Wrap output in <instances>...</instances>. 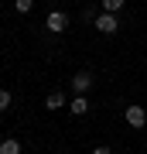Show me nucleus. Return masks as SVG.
I'll return each instance as SVG.
<instances>
[{
	"instance_id": "1a4fd4ad",
	"label": "nucleus",
	"mask_w": 147,
	"mask_h": 154,
	"mask_svg": "<svg viewBox=\"0 0 147 154\" xmlns=\"http://www.w3.org/2000/svg\"><path fill=\"white\" fill-rule=\"evenodd\" d=\"M14 7H17V11H21V14H27V11H31V7H34V0H14Z\"/></svg>"
},
{
	"instance_id": "6e6552de",
	"label": "nucleus",
	"mask_w": 147,
	"mask_h": 154,
	"mask_svg": "<svg viewBox=\"0 0 147 154\" xmlns=\"http://www.w3.org/2000/svg\"><path fill=\"white\" fill-rule=\"evenodd\" d=\"M103 11L106 14H120L123 11V0H103Z\"/></svg>"
},
{
	"instance_id": "7ed1b4c3",
	"label": "nucleus",
	"mask_w": 147,
	"mask_h": 154,
	"mask_svg": "<svg viewBox=\"0 0 147 154\" xmlns=\"http://www.w3.org/2000/svg\"><path fill=\"white\" fill-rule=\"evenodd\" d=\"M44 28H48L51 34H62V31L69 28V17L62 14V11H51V14H48V21H44Z\"/></svg>"
},
{
	"instance_id": "f257e3e1",
	"label": "nucleus",
	"mask_w": 147,
	"mask_h": 154,
	"mask_svg": "<svg viewBox=\"0 0 147 154\" xmlns=\"http://www.w3.org/2000/svg\"><path fill=\"white\" fill-rule=\"evenodd\" d=\"M93 24H96V31L99 34H116V31H120V17H116V14H99V17H93Z\"/></svg>"
},
{
	"instance_id": "9d476101",
	"label": "nucleus",
	"mask_w": 147,
	"mask_h": 154,
	"mask_svg": "<svg viewBox=\"0 0 147 154\" xmlns=\"http://www.w3.org/2000/svg\"><path fill=\"white\" fill-rule=\"evenodd\" d=\"M7 106H11V93H7V89H0V110H7Z\"/></svg>"
},
{
	"instance_id": "423d86ee",
	"label": "nucleus",
	"mask_w": 147,
	"mask_h": 154,
	"mask_svg": "<svg viewBox=\"0 0 147 154\" xmlns=\"http://www.w3.org/2000/svg\"><path fill=\"white\" fill-rule=\"evenodd\" d=\"M65 106V96L62 93H48V99H44V110H62Z\"/></svg>"
},
{
	"instance_id": "39448f33",
	"label": "nucleus",
	"mask_w": 147,
	"mask_h": 154,
	"mask_svg": "<svg viewBox=\"0 0 147 154\" xmlns=\"http://www.w3.org/2000/svg\"><path fill=\"white\" fill-rule=\"evenodd\" d=\"M69 110L75 113V116H86V113H89V99H86V96H75V99L69 103Z\"/></svg>"
},
{
	"instance_id": "9b49d317",
	"label": "nucleus",
	"mask_w": 147,
	"mask_h": 154,
	"mask_svg": "<svg viewBox=\"0 0 147 154\" xmlns=\"http://www.w3.org/2000/svg\"><path fill=\"white\" fill-rule=\"evenodd\" d=\"M93 154H113V151H109V147H96Z\"/></svg>"
},
{
	"instance_id": "0eeeda50",
	"label": "nucleus",
	"mask_w": 147,
	"mask_h": 154,
	"mask_svg": "<svg viewBox=\"0 0 147 154\" xmlns=\"http://www.w3.org/2000/svg\"><path fill=\"white\" fill-rule=\"evenodd\" d=\"M0 154H21V140H14V137H7L4 144H0Z\"/></svg>"
},
{
	"instance_id": "20e7f679",
	"label": "nucleus",
	"mask_w": 147,
	"mask_h": 154,
	"mask_svg": "<svg viewBox=\"0 0 147 154\" xmlns=\"http://www.w3.org/2000/svg\"><path fill=\"white\" fill-rule=\"evenodd\" d=\"M127 123L130 127H144L147 123V110L144 106H127Z\"/></svg>"
},
{
	"instance_id": "f03ea898",
	"label": "nucleus",
	"mask_w": 147,
	"mask_h": 154,
	"mask_svg": "<svg viewBox=\"0 0 147 154\" xmlns=\"http://www.w3.org/2000/svg\"><path fill=\"white\" fill-rule=\"evenodd\" d=\"M72 89H75V96H86L93 89V72H75L72 75Z\"/></svg>"
}]
</instances>
